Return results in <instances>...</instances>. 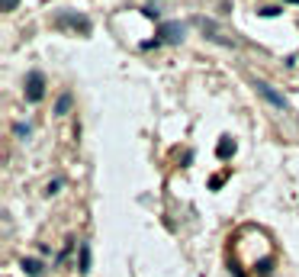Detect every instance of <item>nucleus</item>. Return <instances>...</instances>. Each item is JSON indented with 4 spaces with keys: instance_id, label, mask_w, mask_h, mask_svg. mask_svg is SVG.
Instances as JSON below:
<instances>
[{
    "instance_id": "1",
    "label": "nucleus",
    "mask_w": 299,
    "mask_h": 277,
    "mask_svg": "<svg viewBox=\"0 0 299 277\" xmlns=\"http://www.w3.org/2000/svg\"><path fill=\"white\" fill-rule=\"evenodd\" d=\"M42 94H45V77H42L39 71H29V77H26V100L39 103Z\"/></svg>"
},
{
    "instance_id": "2",
    "label": "nucleus",
    "mask_w": 299,
    "mask_h": 277,
    "mask_svg": "<svg viewBox=\"0 0 299 277\" xmlns=\"http://www.w3.org/2000/svg\"><path fill=\"white\" fill-rule=\"evenodd\" d=\"M254 87H258V94H261V97L270 103V107H277V110H283V107H286V100L280 97V94H277L274 87H270L267 81H254Z\"/></svg>"
},
{
    "instance_id": "3",
    "label": "nucleus",
    "mask_w": 299,
    "mask_h": 277,
    "mask_svg": "<svg viewBox=\"0 0 299 277\" xmlns=\"http://www.w3.org/2000/svg\"><path fill=\"white\" fill-rule=\"evenodd\" d=\"M183 32H187V26H183V23H164V26H161V36L168 39V42L183 39Z\"/></svg>"
},
{
    "instance_id": "4",
    "label": "nucleus",
    "mask_w": 299,
    "mask_h": 277,
    "mask_svg": "<svg viewBox=\"0 0 299 277\" xmlns=\"http://www.w3.org/2000/svg\"><path fill=\"white\" fill-rule=\"evenodd\" d=\"M216 155H219V158H232V155H235V142H232V138H219Z\"/></svg>"
},
{
    "instance_id": "5",
    "label": "nucleus",
    "mask_w": 299,
    "mask_h": 277,
    "mask_svg": "<svg viewBox=\"0 0 299 277\" xmlns=\"http://www.w3.org/2000/svg\"><path fill=\"white\" fill-rule=\"evenodd\" d=\"M23 271L29 277H39L42 274V261H36V258H23Z\"/></svg>"
},
{
    "instance_id": "6",
    "label": "nucleus",
    "mask_w": 299,
    "mask_h": 277,
    "mask_svg": "<svg viewBox=\"0 0 299 277\" xmlns=\"http://www.w3.org/2000/svg\"><path fill=\"white\" fill-rule=\"evenodd\" d=\"M68 110H71V94H61L55 103V113H68Z\"/></svg>"
},
{
    "instance_id": "7",
    "label": "nucleus",
    "mask_w": 299,
    "mask_h": 277,
    "mask_svg": "<svg viewBox=\"0 0 299 277\" xmlns=\"http://www.w3.org/2000/svg\"><path fill=\"white\" fill-rule=\"evenodd\" d=\"M87 271H90V248L81 245V274H87Z\"/></svg>"
},
{
    "instance_id": "8",
    "label": "nucleus",
    "mask_w": 299,
    "mask_h": 277,
    "mask_svg": "<svg viewBox=\"0 0 299 277\" xmlns=\"http://www.w3.org/2000/svg\"><path fill=\"white\" fill-rule=\"evenodd\" d=\"M13 132H16V135H20V138H23V135H29V126H23V123H16V126H13Z\"/></svg>"
},
{
    "instance_id": "9",
    "label": "nucleus",
    "mask_w": 299,
    "mask_h": 277,
    "mask_svg": "<svg viewBox=\"0 0 299 277\" xmlns=\"http://www.w3.org/2000/svg\"><path fill=\"white\" fill-rule=\"evenodd\" d=\"M261 13H264V16H277V13H280V7H264Z\"/></svg>"
},
{
    "instance_id": "10",
    "label": "nucleus",
    "mask_w": 299,
    "mask_h": 277,
    "mask_svg": "<svg viewBox=\"0 0 299 277\" xmlns=\"http://www.w3.org/2000/svg\"><path fill=\"white\" fill-rule=\"evenodd\" d=\"M16 7V0H4V10H13Z\"/></svg>"
},
{
    "instance_id": "11",
    "label": "nucleus",
    "mask_w": 299,
    "mask_h": 277,
    "mask_svg": "<svg viewBox=\"0 0 299 277\" xmlns=\"http://www.w3.org/2000/svg\"><path fill=\"white\" fill-rule=\"evenodd\" d=\"M289 4H299V0H289Z\"/></svg>"
}]
</instances>
